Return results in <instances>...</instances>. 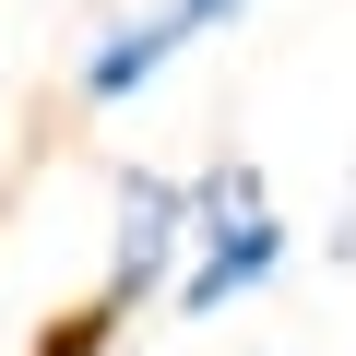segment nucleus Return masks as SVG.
<instances>
[{"label": "nucleus", "mask_w": 356, "mask_h": 356, "mask_svg": "<svg viewBox=\"0 0 356 356\" xmlns=\"http://www.w3.org/2000/svg\"><path fill=\"white\" fill-rule=\"evenodd\" d=\"M273 273H285V226H273V214H238V226L191 238V261H178V321H214V309L261 297Z\"/></svg>", "instance_id": "obj_2"}, {"label": "nucleus", "mask_w": 356, "mask_h": 356, "mask_svg": "<svg viewBox=\"0 0 356 356\" xmlns=\"http://www.w3.org/2000/svg\"><path fill=\"white\" fill-rule=\"evenodd\" d=\"M191 36H202V24L178 13V0H166V13H131V24H107V36L83 48V95H95V107H131V95H143V83L178 60V48H191Z\"/></svg>", "instance_id": "obj_3"}, {"label": "nucleus", "mask_w": 356, "mask_h": 356, "mask_svg": "<svg viewBox=\"0 0 356 356\" xmlns=\"http://www.w3.org/2000/svg\"><path fill=\"white\" fill-rule=\"evenodd\" d=\"M178 13H191V24L214 36V24H238V13H250V0H178Z\"/></svg>", "instance_id": "obj_4"}, {"label": "nucleus", "mask_w": 356, "mask_h": 356, "mask_svg": "<svg viewBox=\"0 0 356 356\" xmlns=\"http://www.w3.org/2000/svg\"><path fill=\"white\" fill-rule=\"evenodd\" d=\"M178 250H191V178H119V226H107V321L143 309L154 285H178Z\"/></svg>", "instance_id": "obj_1"}]
</instances>
